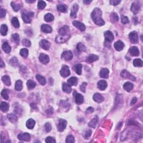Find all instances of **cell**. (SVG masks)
I'll return each instance as SVG.
<instances>
[{
	"mask_svg": "<svg viewBox=\"0 0 143 143\" xmlns=\"http://www.w3.org/2000/svg\"><path fill=\"white\" fill-rule=\"evenodd\" d=\"M133 64L135 67H141L143 66V62L140 59H136L133 61Z\"/></svg>",
	"mask_w": 143,
	"mask_h": 143,
	"instance_id": "ee69618b",
	"label": "cell"
},
{
	"mask_svg": "<svg viewBox=\"0 0 143 143\" xmlns=\"http://www.w3.org/2000/svg\"><path fill=\"white\" fill-rule=\"evenodd\" d=\"M41 30L45 33H50L52 31V28L49 25H43L41 27Z\"/></svg>",
	"mask_w": 143,
	"mask_h": 143,
	"instance_id": "7402d4cb",
	"label": "cell"
},
{
	"mask_svg": "<svg viewBox=\"0 0 143 143\" xmlns=\"http://www.w3.org/2000/svg\"><path fill=\"white\" fill-rule=\"evenodd\" d=\"M97 87L98 89L101 90V91L105 90L107 87V82L104 80H101L98 81V82L97 83Z\"/></svg>",
	"mask_w": 143,
	"mask_h": 143,
	"instance_id": "d6986e66",
	"label": "cell"
},
{
	"mask_svg": "<svg viewBox=\"0 0 143 143\" xmlns=\"http://www.w3.org/2000/svg\"><path fill=\"white\" fill-rule=\"evenodd\" d=\"M36 78L38 82H39V83L41 84V85L44 86L46 84V79L44 77L39 75H36Z\"/></svg>",
	"mask_w": 143,
	"mask_h": 143,
	"instance_id": "d6a6232c",
	"label": "cell"
},
{
	"mask_svg": "<svg viewBox=\"0 0 143 143\" xmlns=\"http://www.w3.org/2000/svg\"><path fill=\"white\" fill-rule=\"evenodd\" d=\"M102 11L100 8H96L91 14V17L93 21L97 25L102 26L105 24V21L102 19Z\"/></svg>",
	"mask_w": 143,
	"mask_h": 143,
	"instance_id": "6da1fadb",
	"label": "cell"
},
{
	"mask_svg": "<svg viewBox=\"0 0 143 143\" xmlns=\"http://www.w3.org/2000/svg\"><path fill=\"white\" fill-rule=\"evenodd\" d=\"M78 83V79L75 77L70 78L68 80V84L70 86H76Z\"/></svg>",
	"mask_w": 143,
	"mask_h": 143,
	"instance_id": "83f0119b",
	"label": "cell"
},
{
	"mask_svg": "<svg viewBox=\"0 0 143 143\" xmlns=\"http://www.w3.org/2000/svg\"><path fill=\"white\" fill-rule=\"evenodd\" d=\"M70 38L69 35H59L55 38V41L57 43H63L67 41Z\"/></svg>",
	"mask_w": 143,
	"mask_h": 143,
	"instance_id": "8992f818",
	"label": "cell"
},
{
	"mask_svg": "<svg viewBox=\"0 0 143 143\" xmlns=\"http://www.w3.org/2000/svg\"><path fill=\"white\" fill-rule=\"evenodd\" d=\"M61 75L63 77H67L70 75V70L69 67L67 66H63L60 71Z\"/></svg>",
	"mask_w": 143,
	"mask_h": 143,
	"instance_id": "ba28073f",
	"label": "cell"
},
{
	"mask_svg": "<svg viewBox=\"0 0 143 143\" xmlns=\"http://www.w3.org/2000/svg\"><path fill=\"white\" fill-rule=\"evenodd\" d=\"M74 69L75 72L78 75H81L82 74V65L81 64H78L74 67Z\"/></svg>",
	"mask_w": 143,
	"mask_h": 143,
	"instance_id": "e575fe53",
	"label": "cell"
},
{
	"mask_svg": "<svg viewBox=\"0 0 143 143\" xmlns=\"http://www.w3.org/2000/svg\"><path fill=\"white\" fill-rule=\"evenodd\" d=\"M49 57L48 55L44 53H41L39 55V61L44 64H47L49 62Z\"/></svg>",
	"mask_w": 143,
	"mask_h": 143,
	"instance_id": "7c38bea8",
	"label": "cell"
},
{
	"mask_svg": "<svg viewBox=\"0 0 143 143\" xmlns=\"http://www.w3.org/2000/svg\"><path fill=\"white\" fill-rule=\"evenodd\" d=\"M11 6H12V7L13 8L14 11H16V12L18 11L19 10H20V5L16 4V3L14 2H11Z\"/></svg>",
	"mask_w": 143,
	"mask_h": 143,
	"instance_id": "f907efd6",
	"label": "cell"
},
{
	"mask_svg": "<svg viewBox=\"0 0 143 143\" xmlns=\"http://www.w3.org/2000/svg\"><path fill=\"white\" fill-rule=\"evenodd\" d=\"M8 91L7 89H3L1 92V96L5 100H7L8 99Z\"/></svg>",
	"mask_w": 143,
	"mask_h": 143,
	"instance_id": "681fc988",
	"label": "cell"
},
{
	"mask_svg": "<svg viewBox=\"0 0 143 143\" xmlns=\"http://www.w3.org/2000/svg\"><path fill=\"white\" fill-rule=\"evenodd\" d=\"M26 2L27 3H34L35 2V1H29V0H26Z\"/></svg>",
	"mask_w": 143,
	"mask_h": 143,
	"instance_id": "003e7915",
	"label": "cell"
},
{
	"mask_svg": "<svg viewBox=\"0 0 143 143\" xmlns=\"http://www.w3.org/2000/svg\"><path fill=\"white\" fill-rule=\"evenodd\" d=\"M136 101H137V98H136V97L134 98L132 100L131 102V105H133L134 104H135L136 103Z\"/></svg>",
	"mask_w": 143,
	"mask_h": 143,
	"instance_id": "be15d7a7",
	"label": "cell"
},
{
	"mask_svg": "<svg viewBox=\"0 0 143 143\" xmlns=\"http://www.w3.org/2000/svg\"><path fill=\"white\" fill-rule=\"evenodd\" d=\"M61 58L65 61H70L73 58V54L70 51H65L61 54Z\"/></svg>",
	"mask_w": 143,
	"mask_h": 143,
	"instance_id": "52a82bcc",
	"label": "cell"
},
{
	"mask_svg": "<svg viewBox=\"0 0 143 143\" xmlns=\"http://www.w3.org/2000/svg\"><path fill=\"white\" fill-rule=\"evenodd\" d=\"M98 59V56L95 54H91L88 56L87 59V61L89 63H93V61H97Z\"/></svg>",
	"mask_w": 143,
	"mask_h": 143,
	"instance_id": "d4e9b609",
	"label": "cell"
},
{
	"mask_svg": "<svg viewBox=\"0 0 143 143\" xmlns=\"http://www.w3.org/2000/svg\"><path fill=\"white\" fill-rule=\"evenodd\" d=\"M46 3L43 1H39L38 3V7L40 10H43L46 7Z\"/></svg>",
	"mask_w": 143,
	"mask_h": 143,
	"instance_id": "c3c4849f",
	"label": "cell"
},
{
	"mask_svg": "<svg viewBox=\"0 0 143 143\" xmlns=\"http://www.w3.org/2000/svg\"><path fill=\"white\" fill-rule=\"evenodd\" d=\"M73 25L78 28L79 30H80L81 31H84L86 30V26L83 23L77 21H74L73 22Z\"/></svg>",
	"mask_w": 143,
	"mask_h": 143,
	"instance_id": "5bb4252c",
	"label": "cell"
},
{
	"mask_svg": "<svg viewBox=\"0 0 143 143\" xmlns=\"http://www.w3.org/2000/svg\"><path fill=\"white\" fill-rule=\"evenodd\" d=\"M110 19L111 21L113 22H116L119 21V16L116 13H112L110 15Z\"/></svg>",
	"mask_w": 143,
	"mask_h": 143,
	"instance_id": "74e56055",
	"label": "cell"
},
{
	"mask_svg": "<svg viewBox=\"0 0 143 143\" xmlns=\"http://www.w3.org/2000/svg\"><path fill=\"white\" fill-rule=\"evenodd\" d=\"M57 9L58 11L62 12H67V6L64 5H58L57 6Z\"/></svg>",
	"mask_w": 143,
	"mask_h": 143,
	"instance_id": "b9f144b4",
	"label": "cell"
},
{
	"mask_svg": "<svg viewBox=\"0 0 143 143\" xmlns=\"http://www.w3.org/2000/svg\"><path fill=\"white\" fill-rule=\"evenodd\" d=\"M129 38L130 40V41L133 44H136L138 43L139 41V38L137 34L135 32V31H132V32L130 33L129 36Z\"/></svg>",
	"mask_w": 143,
	"mask_h": 143,
	"instance_id": "277c9868",
	"label": "cell"
},
{
	"mask_svg": "<svg viewBox=\"0 0 143 143\" xmlns=\"http://www.w3.org/2000/svg\"><path fill=\"white\" fill-rule=\"evenodd\" d=\"M8 109H9L8 104L5 102H2L1 103V110L3 112H6L8 111Z\"/></svg>",
	"mask_w": 143,
	"mask_h": 143,
	"instance_id": "4dcf8cb0",
	"label": "cell"
},
{
	"mask_svg": "<svg viewBox=\"0 0 143 143\" xmlns=\"http://www.w3.org/2000/svg\"><path fill=\"white\" fill-rule=\"evenodd\" d=\"M120 75L123 78L129 79H130V80L133 81H136L135 77L133 76L132 75H131V74H130L128 70H122Z\"/></svg>",
	"mask_w": 143,
	"mask_h": 143,
	"instance_id": "3957f363",
	"label": "cell"
},
{
	"mask_svg": "<svg viewBox=\"0 0 143 143\" xmlns=\"http://www.w3.org/2000/svg\"><path fill=\"white\" fill-rule=\"evenodd\" d=\"M129 52L132 56H136L139 55V49L136 47H132L129 49Z\"/></svg>",
	"mask_w": 143,
	"mask_h": 143,
	"instance_id": "44dd1931",
	"label": "cell"
},
{
	"mask_svg": "<svg viewBox=\"0 0 143 143\" xmlns=\"http://www.w3.org/2000/svg\"><path fill=\"white\" fill-rule=\"evenodd\" d=\"M22 43L23 45L25 46L26 47H30L31 46V42L30 41V40L26 39H24L22 40Z\"/></svg>",
	"mask_w": 143,
	"mask_h": 143,
	"instance_id": "f5cc1de1",
	"label": "cell"
},
{
	"mask_svg": "<svg viewBox=\"0 0 143 143\" xmlns=\"http://www.w3.org/2000/svg\"><path fill=\"white\" fill-rule=\"evenodd\" d=\"M12 39L16 44H19V43H20V36L17 34H15L12 35Z\"/></svg>",
	"mask_w": 143,
	"mask_h": 143,
	"instance_id": "f6af8a7d",
	"label": "cell"
},
{
	"mask_svg": "<svg viewBox=\"0 0 143 143\" xmlns=\"http://www.w3.org/2000/svg\"><path fill=\"white\" fill-rule=\"evenodd\" d=\"M109 75V70L107 68H102L100 72V77L103 78H108Z\"/></svg>",
	"mask_w": 143,
	"mask_h": 143,
	"instance_id": "ac0fdd59",
	"label": "cell"
},
{
	"mask_svg": "<svg viewBox=\"0 0 143 143\" xmlns=\"http://www.w3.org/2000/svg\"><path fill=\"white\" fill-rule=\"evenodd\" d=\"M125 47L123 41H121V40H118L117 41H116L115 43L114 44V47L116 50L117 51H121L123 49V48Z\"/></svg>",
	"mask_w": 143,
	"mask_h": 143,
	"instance_id": "9a60e30c",
	"label": "cell"
},
{
	"mask_svg": "<svg viewBox=\"0 0 143 143\" xmlns=\"http://www.w3.org/2000/svg\"><path fill=\"white\" fill-rule=\"evenodd\" d=\"M45 142L47 143H55L56 141L55 139H54L53 137H51V136H49L45 140Z\"/></svg>",
	"mask_w": 143,
	"mask_h": 143,
	"instance_id": "11a10c76",
	"label": "cell"
},
{
	"mask_svg": "<svg viewBox=\"0 0 143 143\" xmlns=\"http://www.w3.org/2000/svg\"><path fill=\"white\" fill-rule=\"evenodd\" d=\"M110 2L111 5H113V6H116L121 2V1L120 0H111Z\"/></svg>",
	"mask_w": 143,
	"mask_h": 143,
	"instance_id": "680465c9",
	"label": "cell"
},
{
	"mask_svg": "<svg viewBox=\"0 0 143 143\" xmlns=\"http://www.w3.org/2000/svg\"><path fill=\"white\" fill-rule=\"evenodd\" d=\"M140 6L138 3H132L131 7V10L134 14H138V12L140 11Z\"/></svg>",
	"mask_w": 143,
	"mask_h": 143,
	"instance_id": "2e32d148",
	"label": "cell"
},
{
	"mask_svg": "<svg viewBox=\"0 0 143 143\" xmlns=\"http://www.w3.org/2000/svg\"><path fill=\"white\" fill-rule=\"evenodd\" d=\"M45 131L47 132H50L51 131V130H52V126H51L50 123H46L45 125Z\"/></svg>",
	"mask_w": 143,
	"mask_h": 143,
	"instance_id": "6f0895ef",
	"label": "cell"
},
{
	"mask_svg": "<svg viewBox=\"0 0 143 143\" xmlns=\"http://www.w3.org/2000/svg\"><path fill=\"white\" fill-rule=\"evenodd\" d=\"M20 54L22 57L27 58V56H28V54H29V51H28L27 49H25V48L22 49L21 50H20Z\"/></svg>",
	"mask_w": 143,
	"mask_h": 143,
	"instance_id": "7dc6e473",
	"label": "cell"
},
{
	"mask_svg": "<svg viewBox=\"0 0 143 143\" xmlns=\"http://www.w3.org/2000/svg\"><path fill=\"white\" fill-rule=\"evenodd\" d=\"M93 111H94V109L92 107H88L87 109V110H86V113H87V114H88V113H92L93 112Z\"/></svg>",
	"mask_w": 143,
	"mask_h": 143,
	"instance_id": "6125c7cd",
	"label": "cell"
},
{
	"mask_svg": "<svg viewBox=\"0 0 143 143\" xmlns=\"http://www.w3.org/2000/svg\"><path fill=\"white\" fill-rule=\"evenodd\" d=\"M7 118L9 120V121L12 123H16V122L17 121V120H18V117H17V116L16 115L13 114H8L7 115Z\"/></svg>",
	"mask_w": 143,
	"mask_h": 143,
	"instance_id": "f546056e",
	"label": "cell"
},
{
	"mask_svg": "<svg viewBox=\"0 0 143 143\" xmlns=\"http://www.w3.org/2000/svg\"><path fill=\"white\" fill-rule=\"evenodd\" d=\"M69 32V28L68 26H64L59 30V35H68V33Z\"/></svg>",
	"mask_w": 143,
	"mask_h": 143,
	"instance_id": "ffe728a7",
	"label": "cell"
},
{
	"mask_svg": "<svg viewBox=\"0 0 143 143\" xmlns=\"http://www.w3.org/2000/svg\"><path fill=\"white\" fill-rule=\"evenodd\" d=\"M5 66V65L4 64V63H3V61L2 59H1V63H0V67H1V68H3V67H4Z\"/></svg>",
	"mask_w": 143,
	"mask_h": 143,
	"instance_id": "03108f58",
	"label": "cell"
},
{
	"mask_svg": "<svg viewBox=\"0 0 143 143\" xmlns=\"http://www.w3.org/2000/svg\"><path fill=\"white\" fill-rule=\"evenodd\" d=\"M35 121L32 119H30L28 120L26 123V127L29 129H32L35 126Z\"/></svg>",
	"mask_w": 143,
	"mask_h": 143,
	"instance_id": "4316f807",
	"label": "cell"
},
{
	"mask_svg": "<svg viewBox=\"0 0 143 143\" xmlns=\"http://www.w3.org/2000/svg\"><path fill=\"white\" fill-rule=\"evenodd\" d=\"M75 102L77 105H81L83 102V97L82 95L79 94L78 93H75Z\"/></svg>",
	"mask_w": 143,
	"mask_h": 143,
	"instance_id": "4fadbf2b",
	"label": "cell"
},
{
	"mask_svg": "<svg viewBox=\"0 0 143 143\" xmlns=\"http://www.w3.org/2000/svg\"><path fill=\"white\" fill-rule=\"evenodd\" d=\"M2 48L3 51H4L5 53H10L11 50V47H10V45L8 44V43H7V42H5V43L2 44Z\"/></svg>",
	"mask_w": 143,
	"mask_h": 143,
	"instance_id": "cb8c5ba5",
	"label": "cell"
},
{
	"mask_svg": "<svg viewBox=\"0 0 143 143\" xmlns=\"http://www.w3.org/2000/svg\"><path fill=\"white\" fill-rule=\"evenodd\" d=\"M40 46L44 50H48L50 48V43L47 40L43 39L40 41Z\"/></svg>",
	"mask_w": 143,
	"mask_h": 143,
	"instance_id": "9c48e42d",
	"label": "cell"
},
{
	"mask_svg": "<svg viewBox=\"0 0 143 143\" xmlns=\"http://www.w3.org/2000/svg\"><path fill=\"white\" fill-rule=\"evenodd\" d=\"M91 134H92V131H91V130H88L85 132V133H84V137L86 139H88L90 136H91Z\"/></svg>",
	"mask_w": 143,
	"mask_h": 143,
	"instance_id": "9f6ffc18",
	"label": "cell"
},
{
	"mask_svg": "<svg viewBox=\"0 0 143 143\" xmlns=\"http://www.w3.org/2000/svg\"><path fill=\"white\" fill-rule=\"evenodd\" d=\"M6 14V10L5 9H3V8H1V10H0V17H1V18H3V17H5Z\"/></svg>",
	"mask_w": 143,
	"mask_h": 143,
	"instance_id": "91938a15",
	"label": "cell"
},
{
	"mask_svg": "<svg viewBox=\"0 0 143 143\" xmlns=\"http://www.w3.org/2000/svg\"><path fill=\"white\" fill-rule=\"evenodd\" d=\"M98 123V119L97 117L95 118V119H93L92 120L88 123V126L91 128H95L96 126L97 123Z\"/></svg>",
	"mask_w": 143,
	"mask_h": 143,
	"instance_id": "8d00e7d4",
	"label": "cell"
},
{
	"mask_svg": "<svg viewBox=\"0 0 143 143\" xmlns=\"http://www.w3.org/2000/svg\"><path fill=\"white\" fill-rule=\"evenodd\" d=\"M87 86V83H83L82 84V85H81L80 86V89L81 91H82L83 92H86V87Z\"/></svg>",
	"mask_w": 143,
	"mask_h": 143,
	"instance_id": "94428289",
	"label": "cell"
},
{
	"mask_svg": "<svg viewBox=\"0 0 143 143\" xmlns=\"http://www.w3.org/2000/svg\"><path fill=\"white\" fill-rule=\"evenodd\" d=\"M77 49L79 52H85L86 50V48L82 43H79L77 44Z\"/></svg>",
	"mask_w": 143,
	"mask_h": 143,
	"instance_id": "ab89813d",
	"label": "cell"
},
{
	"mask_svg": "<svg viewBox=\"0 0 143 143\" xmlns=\"http://www.w3.org/2000/svg\"><path fill=\"white\" fill-rule=\"evenodd\" d=\"M10 63L12 66L14 67H16L19 65V61L16 57L12 58V59H10Z\"/></svg>",
	"mask_w": 143,
	"mask_h": 143,
	"instance_id": "bcb514c9",
	"label": "cell"
},
{
	"mask_svg": "<svg viewBox=\"0 0 143 143\" xmlns=\"http://www.w3.org/2000/svg\"><path fill=\"white\" fill-rule=\"evenodd\" d=\"M93 98L95 102H98V103H101V102H103V101L104 100L103 97L100 93H96V94H95L93 96Z\"/></svg>",
	"mask_w": 143,
	"mask_h": 143,
	"instance_id": "603a6c76",
	"label": "cell"
},
{
	"mask_svg": "<svg viewBox=\"0 0 143 143\" xmlns=\"http://www.w3.org/2000/svg\"><path fill=\"white\" fill-rule=\"evenodd\" d=\"M67 125V122L66 120L63 119H60L59 121V123L57 126L58 130L60 132L64 131V130L66 128Z\"/></svg>",
	"mask_w": 143,
	"mask_h": 143,
	"instance_id": "5b68a950",
	"label": "cell"
},
{
	"mask_svg": "<svg viewBox=\"0 0 143 143\" xmlns=\"http://www.w3.org/2000/svg\"><path fill=\"white\" fill-rule=\"evenodd\" d=\"M11 23L12 25H13L15 28H19L20 27V24H19V20L17 17H13L11 20Z\"/></svg>",
	"mask_w": 143,
	"mask_h": 143,
	"instance_id": "f35d334b",
	"label": "cell"
},
{
	"mask_svg": "<svg viewBox=\"0 0 143 143\" xmlns=\"http://www.w3.org/2000/svg\"><path fill=\"white\" fill-rule=\"evenodd\" d=\"M34 12H29L28 13H24L22 14V18L24 20V22L26 24H29L31 21V18L34 17Z\"/></svg>",
	"mask_w": 143,
	"mask_h": 143,
	"instance_id": "7a4b0ae2",
	"label": "cell"
},
{
	"mask_svg": "<svg viewBox=\"0 0 143 143\" xmlns=\"http://www.w3.org/2000/svg\"><path fill=\"white\" fill-rule=\"evenodd\" d=\"M62 89L63 91L67 93H69L71 92L72 91V88L70 87V86L68 84L66 83H63L62 86Z\"/></svg>",
	"mask_w": 143,
	"mask_h": 143,
	"instance_id": "1f68e13d",
	"label": "cell"
},
{
	"mask_svg": "<svg viewBox=\"0 0 143 143\" xmlns=\"http://www.w3.org/2000/svg\"><path fill=\"white\" fill-rule=\"evenodd\" d=\"M104 36H105L106 41L109 42V43H111L114 39V35L110 31H106L104 34Z\"/></svg>",
	"mask_w": 143,
	"mask_h": 143,
	"instance_id": "8fae6325",
	"label": "cell"
},
{
	"mask_svg": "<svg viewBox=\"0 0 143 143\" xmlns=\"http://www.w3.org/2000/svg\"><path fill=\"white\" fill-rule=\"evenodd\" d=\"M2 81L5 85L9 86L11 85V79H10V77L8 75H4L2 78Z\"/></svg>",
	"mask_w": 143,
	"mask_h": 143,
	"instance_id": "f1b7e54d",
	"label": "cell"
},
{
	"mask_svg": "<svg viewBox=\"0 0 143 143\" xmlns=\"http://www.w3.org/2000/svg\"><path fill=\"white\" fill-rule=\"evenodd\" d=\"M92 2V0H91V1H89V0H84V1H83V3L85 5H88L90 3H91Z\"/></svg>",
	"mask_w": 143,
	"mask_h": 143,
	"instance_id": "e7e4bbea",
	"label": "cell"
},
{
	"mask_svg": "<svg viewBox=\"0 0 143 143\" xmlns=\"http://www.w3.org/2000/svg\"><path fill=\"white\" fill-rule=\"evenodd\" d=\"M36 84L34 81L32 80H29L27 82V86L29 89H32L33 88H34L36 86Z\"/></svg>",
	"mask_w": 143,
	"mask_h": 143,
	"instance_id": "60d3db41",
	"label": "cell"
},
{
	"mask_svg": "<svg viewBox=\"0 0 143 143\" xmlns=\"http://www.w3.org/2000/svg\"><path fill=\"white\" fill-rule=\"evenodd\" d=\"M121 22L123 24H126L129 22V20L128 17L127 16H123V15L121 16Z\"/></svg>",
	"mask_w": 143,
	"mask_h": 143,
	"instance_id": "db71d44e",
	"label": "cell"
},
{
	"mask_svg": "<svg viewBox=\"0 0 143 143\" xmlns=\"http://www.w3.org/2000/svg\"><path fill=\"white\" fill-rule=\"evenodd\" d=\"M66 142L67 143H75V137H74L73 136H72V135H68V136L67 137Z\"/></svg>",
	"mask_w": 143,
	"mask_h": 143,
	"instance_id": "816d5d0a",
	"label": "cell"
},
{
	"mask_svg": "<svg viewBox=\"0 0 143 143\" xmlns=\"http://www.w3.org/2000/svg\"><path fill=\"white\" fill-rule=\"evenodd\" d=\"M79 9V6L77 4H75L72 7V10H71V13H70V16L73 18H75L77 16V12L78 11Z\"/></svg>",
	"mask_w": 143,
	"mask_h": 143,
	"instance_id": "e0dca14e",
	"label": "cell"
},
{
	"mask_svg": "<svg viewBox=\"0 0 143 143\" xmlns=\"http://www.w3.org/2000/svg\"><path fill=\"white\" fill-rule=\"evenodd\" d=\"M123 89L127 92H130L132 89V88L134 87V85L132 84L131 82H127L125 83L123 85Z\"/></svg>",
	"mask_w": 143,
	"mask_h": 143,
	"instance_id": "484cf974",
	"label": "cell"
},
{
	"mask_svg": "<svg viewBox=\"0 0 143 143\" xmlns=\"http://www.w3.org/2000/svg\"><path fill=\"white\" fill-rule=\"evenodd\" d=\"M22 82L21 80H18L16 81L15 84V89L16 91H20L22 89Z\"/></svg>",
	"mask_w": 143,
	"mask_h": 143,
	"instance_id": "d590c367",
	"label": "cell"
},
{
	"mask_svg": "<svg viewBox=\"0 0 143 143\" xmlns=\"http://www.w3.org/2000/svg\"><path fill=\"white\" fill-rule=\"evenodd\" d=\"M8 28L7 26L6 25H2L1 26V29H0V31H1V34L3 36H6L7 33Z\"/></svg>",
	"mask_w": 143,
	"mask_h": 143,
	"instance_id": "836d02e7",
	"label": "cell"
},
{
	"mask_svg": "<svg viewBox=\"0 0 143 143\" xmlns=\"http://www.w3.org/2000/svg\"><path fill=\"white\" fill-rule=\"evenodd\" d=\"M54 16L51 14H47L44 17V19L47 22H51L54 20Z\"/></svg>",
	"mask_w": 143,
	"mask_h": 143,
	"instance_id": "7bdbcfd3",
	"label": "cell"
},
{
	"mask_svg": "<svg viewBox=\"0 0 143 143\" xmlns=\"http://www.w3.org/2000/svg\"><path fill=\"white\" fill-rule=\"evenodd\" d=\"M17 137L20 140L26 141V142H29L30 140L31 136L30 135L29 133H24L20 134L17 136Z\"/></svg>",
	"mask_w": 143,
	"mask_h": 143,
	"instance_id": "30bf717a",
	"label": "cell"
}]
</instances>
